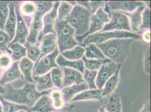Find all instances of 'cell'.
<instances>
[{
	"instance_id": "obj_1",
	"label": "cell",
	"mask_w": 151,
	"mask_h": 112,
	"mask_svg": "<svg viewBox=\"0 0 151 112\" xmlns=\"http://www.w3.org/2000/svg\"><path fill=\"white\" fill-rule=\"evenodd\" d=\"M4 88V93L1 94L6 100L15 104L26 106L30 108L35 105L38 99L44 95L50 94L52 90L38 92L36 85L33 83H25L22 88H14L10 85H7Z\"/></svg>"
},
{
	"instance_id": "obj_2",
	"label": "cell",
	"mask_w": 151,
	"mask_h": 112,
	"mask_svg": "<svg viewBox=\"0 0 151 112\" xmlns=\"http://www.w3.org/2000/svg\"><path fill=\"white\" fill-rule=\"evenodd\" d=\"M134 39L131 38L113 39L96 44L103 55L111 61L122 65L130 54V48Z\"/></svg>"
},
{
	"instance_id": "obj_3",
	"label": "cell",
	"mask_w": 151,
	"mask_h": 112,
	"mask_svg": "<svg viewBox=\"0 0 151 112\" xmlns=\"http://www.w3.org/2000/svg\"><path fill=\"white\" fill-rule=\"evenodd\" d=\"M91 15L85 8L78 5L73 6L65 20L75 30V37L83 36L88 31Z\"/></svg>"
},
{
	"instance_id": "obj_4",
	"label": "cell",
	"mask_w": 151,
	"mask_h": 112,
	"mask_svg": "<svg viewBox=\"0 0 151 112\" xmlns=\"http://www.w3.org/2000/svg\"><path fill=\"white\" fill-rule=\"evenodd\" d=\"M131 38L137 40H142L141 35L137 33L127 31H110L97 32L89 35L85 38L80 44L83 47H85L89 44L101 43L113 39Z\"/></svg>"
},
{
	"instance_id": "obj_5",
	"label": "cell",
	"mask_w": 151,
	"mask_h": 112,
	"mask_svg": "<svg viewBox=\"0 0 151 112\" xmlns=\"http://www.w3.org/2000/svg\"><path fill=\"white\" fill-rule=\"evenodd\" d=\"M109 21L110 16L104 11L103 7L99 9L96 13L91 15L90 16L88 31L83 36L75 37L76 40L79 44H81L83 39L89 35L101 31L104 25L109 23Z\"/></svg>"
},
{
	"instance_id": "obj_6",
	"label": "cell",
	"mask_w": 151,
	"mask_h": 112,
	"mask_svg": "<svg viewBox=\"0 0 151 112\" xmlns=\"http://www.w3.org/2000/svg\"><path fill=\"white\" fill-rule=\"evenodd\" d=\"M127 31L132 32L128 18L120 11H111L110 21L99 32Z\"/></svg>"
},
{
	"instance_id": "obj_7",
	"label": "cell",
	"mask_w": 151,
	"mask_h": 112,
	"mask_svg": "<svg viewBox=\"0 0 151 112\" xmlns=\"http://www.w3.org/2000/svg\"><path fill=\"white\" fill-rule=\"evenodd\" d=\"M59 55V51L57 47L51 53L41 58L34 66L32 72L33 77L45 75L49 72L52 69L58 67L56 59Z\"/></svg>"
},
{
	"instance_id": "obj_8",
	"label": "cell",
	"mask_w": 151,
	"mask_h": 112,
	"mask_svg": "<svg viewBox=\"0 0 151 112\" xmlns=\"http://www.w3.org/2000/svg\"><path fill=\"white\" fill-rule=\"evenodd\" d=\"M59 1H54L52 9L43 16V28L38 36L37 44H40L42 38L45 35L50 33L55 34L54 30V25L58 17V9L59 6Z\"/></svg>"
},
{
	"instance_id": "obj_9",
	"label": "cell",
	"mask_w": 151,
	"mask_h": 112,
	"mask_svg": "<svg viewBox=\"0 0 151 112\" xmlns=\"http://www.w3.org/2000/svg\"><path fill=\"white\" fill-rule=\"evenodd\" d=\"M119 65L111 61L104 63L98 69L95 80L97 89H101L107 80L117 71Z\"/></svg>"
},
{
	"instance_id": "obj_10",
	"label": "cell",
	"mask_w": 151,
	"mask_h": 112,
	"mask_svg": "<svg viewBox=\"0 0 151 112\" xmlns=\"http://www.w3.org/2000/svg\"><path fill=\"white\" fill-rule=\"evenodd\" d=\"M14 5L15 11L17 16V26L15 37L13 40L9 44L18 43L22 45H24L26 42L27 38L29 34L28 28L19 13V4L15 3Z\"/></svg>"
},
{
	"instance_id": "obj_11",
	"label": "cell",
	"mask_w": 151,
	"mask_h": 112,
	"mask_svg": "<svg viewBox=\"0 0 151 112\" xmlns=\"http://www.w3.org/2000/svg\"><path fill=\"white\" fill-rule=\"evenodd\" d=\"M107 4L111 11L122 13H132L139 6L145 5L143 2L137 1H107Z\"/></svg>"
},
{
	"instance_id": "obj_12",
	"label": "cell",
	"mask_w": 151,
	"mask_h": 112,
	"mask_svg": "<svg viewBox=\"0 0 151 112\" xmlns=\"http://www.w3.org/2000/svg\"><path fill=\"white\" fill-rule=\"evenodd\" d=\"M44 15L41 13L36 11L32 21L31 24L29 27V32L27 38L26 42L32 44H37L38 36L43 28L42 18Z\"/></svg>"
},
{
	"instance_id": "obj_13",
	"label": "cell",
	"mask_w": 151,
	"mask_h": 112,
	"mask_svg": "<svg viewBox=\"0 0 151 112\" xmlns=\"http://www.w3.org/2000/svg\"><path fill=\"white\" fill-rule=\"evenodd\" d=\"M41 55L39 60L45 56L51 53L57 47V38L56 34L50 33L45 35L40 43ZM38 60V61H39Z\"/></svg>"
},
{
	"instance_id": "obj_14",
	"label": "cell",
	"mask_w": 151,
	"mask_h": 112,
	"mask_svg": "<svg viewBox=\"0 0 151 112\" xmlns=\"http://www.w3.org/2000/svg\"><path fill=\"white\" fill-rule=\"evenodd\" d=\"M62 70L63 88L85 82L83 79L82 74L78 71L68 67L62 68Z\"/></svg>"
},
{
	"instance_id": "obj_15",
	"label": "cell",
	"mask_w": 151,
	"mask_h": 112,
	"mask_svg": "<svg viewBox=\"0 0 151 112\" xmlns=\"http://www.w3.org/2000/svg\"><path fill=\"white\" fill-rule=\"evenodd\" d=\"M19 13L27 27H29L33 18L36 13V6L34 2L24 1L19 5Z\"/></svg>"
},
{
	"instance_id": "obj_16",
	"label": "cell",
	"mask_w": 151,
	"mask_h": 112,
	"mask_svg": "<svg viewBox=\"0 0 151 112\" xmlns=\"http://www.w3.org/2000/svg\"><path fill=\"white\" fill-rule=\"evenodd\" d=\"M49 95H44L40 97L35 105L29 109L35 112H60L54 107Z\"/></svg>"
},
{
	"instance_id": "obj_17",
	"label": "cell",
	"mask_w": 151,
	"mask_h": 112,
	"mask_svg": "<svg viewBox=\"0 0 151 112\" xmlns=\"http://www.w3.org/2000/svg\"><path fill=\"white\" fill-rule=\"evenodd\" d=\"M22 75L19 69V62H14L0 77V86H4L22 77Z\"/></svg>"
},
{
	"instance_id": "obj_18",
	"label": "cell",
	"mask_w": 151,
	"mask_h": 112,
	"mask_svg": "<svg viewBox=\"0 0 151 112\" xmlns=\"http://www.w3.org/2000/svg\"><path fill=\"white\" fill-rule=\"evenodd\" d=\"M9 15L4 27V31L8 34L12 41L15 37L17 26V16L15 11L14 3L13 2L9 4Z\"/></svg>"
},
{
	"instance_id": "obj_19",
	"label": "cell",
	"mask_w": 151,
	"mask_h": 112,
	"mask_svg": "<svg viewBox=\"0 0 151 112\" xmlns=\"http://www.w3.org/2000/svg\"><path fill=\"white\" fill-rule=\"evenodd\" d=\"M54 30L57 39L75 37V30L69 25L65 20H56Z\"/></svg>"
},
{
	"instance_id": "obj_20",
	"label": "cell",
	"mask_w": 151,
	"mask_h": 112,
	"mask_svg": "<svg viewBox=\"0 0 151 112\" xmlns=\"http://www.w3.org/2000/svg\"><path fill=\"white\" fill-rule=\"evenodd\" d=\"M87 90H88V86L83 82L79 84H74L68 87H63L62 89L61 92L63 95L64 101L66 103L70 101L77 94Z\"/></svg>"
},
{
	"instance_id": "obj_21",
	"label": "cell",
	"mask_w": 151,
	"mask_h": 112,
	"mask_svg": "<svg viewBox=\"0 0 151 112\" xmlns=\"http://www.w3.org/2000/svg\"><path fill=\"white\" fill-rule=\"evenodd\" d=\"M145 8V5H143L139 6L132 13H122L128 18L130 28L133 33L138 32L139 30V28L142 24V13Z\"/></svg>"
},
{
	"instance_id": "obj_22",
	"label": "cell",
	"mask_w": 151,
	"mask_h": 112,
	"mask_svg": "<svg viewBox=\"0 0 151 112\" xmlns=\"http://www.w3.org/2000/svg\"><path fill=\"white\" fill-rule=\"evenodd\" d=\"M33 79L38 92L52 90L55 87L51 80L50 72L44 75L33 77Z\"/></svg>"
},
{
	"instance_id": "obj_23",
	"label": "cell",
	"mask_w": 151,
	"mask_h": 112,
	"mask_svg": "<svg viewBox=\"0 0 151 112\" xmlns=\"http://www.w3.org/2000/svg\"><path fill=\"white\" fill-rule=\"evenodd\" d=\"M121 67L122 65L119 64L116 72L107 80L101 89L103 98L111 95L117 86L120 81V72Z\"/></svg>"
},
{
	"instance_id": "obj_24",
	"label": "cell",
	"mask_w": 151,
	"mask_h": 112,
	"mask_svg": "<svg viewBox=\"0 0 151 112\" xmlns=\"http://www.w3.org/2000/svg\"><path fill=\"white\" fill-rule=\"evenodd\" d=\"M103 97L101 89L87 90L77 94L70 100L71 102L84 100H98L103 103Z\"/></svg>"
},
{
	"instance_id": "obj_25",
	"label": "cell",
	"mask_w": 151,
	"mask_h": 112,
	"mask_svg": "<svg viewBox=\"0 0 151 112\" xmlns=\"http://www.w3.org/2000/svg\"><path fill=\"white\" fill-rule=\"evenodd\" d=\"M34 63L27 57L23 58L19 61V68L25 81L28 83H33L32 72L34 68Z\"/></svg>"
},
{
	"instance_id": "obj_26",
	"label": "cell",
	"mask_w": 151,
	"mask_h": 112,
	"mask_svg": "<svg viewBox=\"0 0 151 112\" xmlns=\"http://www.w3.org/2000/svg\"><path fill=\"white\" fill-rule=\"evenodd\" d=\"M56 63L60 68L68 67L78 71L82 74L85 71V67L82 60L78 61H69L64 58L62 55H59L56 59Z\"/></svg>"
},
{
	"instance_id": "obj_27",
	"label": "cell",
	"mask_w": 151,
	"mask_h": 112,
	"mask_svg": "<svg viewBox=\"0 0 151 112\" xmlns=\"http://www.w3.org/2000/svg\"><path fill=\"white\" fill-rule=\"evenodd\" d=\"M50 98L53 102L54 107L60 112H65V111H71L74 107L73 105L67 106L64 108L65 102L63 99V95L60 90H52L50 94Z\"/></svg>"
},
{
	"instance_id": "obj_28",
	"label": "cell",
	"mask_w": 151,
	"mask_h": 112,
	"mask_svg": "<svg viewBox=\"0 0 151 112\" xmlns=\"http://www.w3.org/2000/svg\"><path fill=\"white\" fill-rule=\"evenodd\" d=\"M104 106L107 112H124L121 96L119 94L110 95Z\"/></svg>"
},
{
	"instance_id": "obj_29",
	"label": "cell",
	"mask_w": 151,
	"mask_h": 112,
	"mask_svg": "<svg viewBox=\"0 0 151 112\" xmlns=\"http://www.w3.org/2000/svg\"><path fill=\"white\" fill-rule=\"evenodd\" d=\"M11 52V57L15 62H19L23 58L27 56V50L23 45L20 44H9L7 46Z\"/></svg>"
},
{
	"instance_id": "obj_30",
	"label": "cell",
	"mask_w": 151,
	"mask_h": 112,
	"mask_svg": "<svg viewBox=\"0 0 151 112\" xmlns=\"http://www.w3.org/2000/svg\"><path fill=\"white\" fill-rule=\"evenodd\" d=\"M85 49L80 45H78L71 50L63 52L62 56L69 61H78L82 60L84 56Z\"/></svg>"
},
{
	"instance_id": "obj_31",
	"label": "cell",
	"mask_w": 151,
	"mask_h": 112,
	"mask_svg": "<svg viewBox=\"0 0 151 112\" xmlns=\"http://www.w3.org/2000/svg\"><path fill=\"white\" fill-rule=\"evenodd\" d=\"M85 49L84 56L88 59L103 60L107 58L95 44H89L85 47Z\"/></svg>"
},
{
	"instance_id": "obj_32",
	"label": "cell",
	"mask_w": 151,
	"mask_h": 112,
	"mask_svg": "<svg viewBox=\"0 0 151 112\" xmlns=\"http://www.w3.org/2000/svg\"><path fill=\"white\" fill-rule=\"evenodd\" d=\"M24 46L27 50V58L32 62H37L41 55V50L38 44H32L25 42Z\"/></svg>"
},
{
	"instance_id": "obj_33",
	"label": "cell",
	"mask_w": 151,
	"mask_h": 112,
	"mask_svg": "<svg viewBox=\"0 0 151 112\" xmlns=\"http://www.w3.org/2000/svg\"><path fill=\"white\" fill-rule=\"evenodd\" d=\"M0 101L2 106L3 112H18L20 110L27 111L29 108L26 106L17 104L5 99L1 94H0Z\"/></svg>"
},
{
	"instance_id": "obj_34",
	"label": "cell",
	"mask_w": 151,
	"mask_h": 112,
	"mask_svg": "<svg viewBox=\"0 0 151 112\" xmlns=\"http://www.w3.org/2000/svg\"><path fill=\"white\" fill-rule=\"evenodd\" d=\"M82 60L85 69L90 71H98V69H100L101 66L104 63L107 62L108 61H110L108 58L103 60L88 59L85 56L82 57Z\"/></svg>"
},
{
	"instance_id": "obj_35",
	"label": "cell",
	"mask_w": 151,
	"mask_h": 112,
	"mask_svg": "<svg viewBox=\"0 0 151 112\" xmlns=\"http://www.w3.org/2000/svg\"><path fill=\"white\" fill-rule=\"evenodd\" d=\"M98 71H90L85 69L83 74V79L87 84L88 90L97 89L95 85V80L97 75Z\"/></svg>"
},
{
	"instance_id": "obj_36",
	"label": "cell",
	"mask_w": 151,
	"mask_h": 112,
	"mask_svg": "<svg viewBox=\"0 0 151 112\" xmlns=\"http://www.w3.org/2000/svg\"><path fill=\"white\" fill-rule=\"evenodd\" d=\"M51 78L55 87L58 89L63 88V70L58 67L52 69L50 71Z\"/></svg>"
},
{
	"instance_id": "obj_37",
	"label": "cell",
	"mask_w": 151,
	"mask_h": 112,
	"mask_svg": "<svg viewBox=\"0 0 151 112\" xmlns=\"http://www.w3.org/2000/svg\"><path fill=\"white\" fill-rule=\"evenodd\" d=\"M73 6L69 4L68 1H60L58 9L57 20H65L71 13Z\"/></svg>"
},
{
	"instance_id": "obj_38",
	"label": "cell",
	"mask_w": 151,
	"mask_h": 112,
	"mask_svg": "<svg viewBox=\"0 0 151 112\" xmlns=\"http://www.w3.org/2000/svg\"><path fill=\"white\" fill-rule=\"evenodd\" d=\"M9 4L6 1H0V29L4 30V27L9 15Z\"/></svg>"
},
{
	"instance_id": "obj_39",
	"label": "cell",
	"mask_w": 151,
	"mask_h": 112,
	"mask_svg": "<svg viewBox=\"0 0 151 112\" xmlns=\"http://www.w3.org/2000/svg\"><path fill=\"white\" fill-rule=\"evenodd\" d=\"M151 29V8L146 7L142 13V24L139 30H150Z\"/></svg>"
},
{
	"instance_id": "obj_40",
	"label": "cell",
	"mask_w": 151,
	"mask_h": 112,
	"mask_svg": "<svg viewBox=\"0 0 151 112\" xmlns=\"http://www.w3.org/2000/svg\"><path fill=\"white\" fill-rule=\"evenodd\" d=\"M36 11L44 15L49 13L52 9L54 1H35Z\"/></svg>"
},
{
	"instance_id": "obj_41",
	"label": "cell",
	"mask_w": 151,
	"mask_h": 112,
	"mask_svg": "<svg viewBox=\"0 0 151 112\" xmlns=\"http://www.w3.org/2000/svg\"><path fill=\"white\" fill-rule=\"evenodd\" d=\"M13 64V60L9 52L1 53L0 54V68L1 69H7Z\"/></svg>"
},
{
	"instance_id": "obj_42",
	"label": "cell",
	"mask_w": 151,
	"mask_h": 112,
	"mask_svg": "<svg viewBox=\"0 0 151 112\" xmlns=\"http://www.w3.org/2000/svg\"><path fill=\"white\" fill-rule=\"evenodd\" d=\"M11 42L12 40L6 33L4 30L0 29V52L1 51L6 50L11 55L10 50L7 48L8 45Z\"/></svg>"
},
{
	"instance_id": "obj_43",
	"label": "cell",
	"mask_w": 151,
	"mask_h": 112,
	"mask_svg": "<svg viewBox=\"0 0 151 112\" xmlns=\"http://www.w3.org/2000/svg\"><path fill=\"white\" fill-rule=\"evenodd\" d=\"M143 67L146 74L150 75L151 67H150V47L149 46L145 50L144 57H143Z\"/></svg>"
},
{
	"instance_id": "obj_44",
	"label": "cell",
	"mask_w": 151,
	"mask_h": 112,
	"mask_svg": "<svg viewBox=\"0 0 151 112\" xmlns=\"http://www.w3.org/2000/svg\"><path fill=\"white\" fill-rule=\"evenodd\" d=\"M90 6V13L93 15L101 7H103L105 5L106 1H89Z\"/></svg>"
},
{
	"instance_id": "obj_45",
	"label": "cell",
	"mask_w": 151,
	"mask_h": 112,
	"mask_svg": "<svg viewBox=\"0 0 151 112\" xmlns=\"http://www.w3.org/2000/svg\"><path fill=\"white\" fill-rule=\"evenodd\" d=\"M142 40L147 43L150 44L151 42V30H146L141 35Z\"/></svg>"
},
{
	"instance_id": "obj_46",
	"label": "cell",
	"mask_w": 151,
	"mask_h": 112,
	"mask_svg": "<svg viewBox=\"0 0 151 112\" xmlns=\"http://www.w3.org/2000/svg\"><path fill=\"white\" fill-rule=\"evenodd\" d=\"M75 3L76 5H78L83 7L90 11V2L88 1H75Z\"/></svg>"
},
{
	"instance_id": "obj_47",
	"label": "cell",
	"mask_w": 151,
	"mask_h": 112,
	"mask_svg": "<svg viewBox=\"0 0 151 112\" xmlns=\"http://www.w3.org/2000/svg\"><path fill=\"white\" fill-rule=\"evenodd\" d=\"M139 112H151V103L150 100L145 102L142 109Z\"/></svg>"
},
{
	"instance_id": "obj_48",
	"label": "cell",
	"mask_w": 151,
	"mask_h": 112,
	"mask_svg": "<svg viewBox=\"0 0 151 112\" xmlns=\"http://www.w3.org/2000/svg\"><path fill=\"white\" fill-rule=\"evenodd\" d=\"M98 112H107L106 111V109H105V108H104V106H101V107L99 109V111H98Z\"/></svg>"
},
{
	"instance_id": "obj_49",
	"label": "cell",
	"mask_w": 151,
	"mask_h": 112,
	"mask_svg": "<svg viewBox=\"0 0 151 112\" xmlns=\"http://www.w3.org/2000/svg\"><path fill=\"white\" fill-rule=\"evenodd\" d=\"M4 93V88L2 86H0V94H3Z\"/></svg>"
},
{
	"instance_id": "obj_50",
	"label": "cell",
	"mask_w": 151,
	"mask_h": 112,
	"mask_svg": "<svg viewBox=\"0 0 151 112\" xmlns=\"http://www.w3.org/2000/svg\"><path fill=\"white\" fill-rule=\"evenodd\" d=\"M0 112H3V109H2V106L1 104V102L0 101Z\"/></svg>"
},
{
	"instance_id": "obj_51",
	"label": "cell",
	"mask_w": 151,
	"mask_h": 112,
	"mask_svg": "<svg viewBox=\"0 0 151 112\" xmlns=\"http://www.w3.org/2000/svg\"><path fill=\"white\" fill-rule=\"evenodd\" d=\"M18 112H28L27 111H25V110H20V111H19Z\"/></svg>"
},
{
	"instance_id": "obj_52",
	"label": "cell",
	"mask_w": 151,
	"mask_h": 112,
	"mask_svg": "<svg viewBox=\"0 0 151 112\" xmlns=\"http://www.w3.org/2000/svg\"><path fill=\"white\" fill-rule=\"evenodd\" d=\"M27 112H33V111H30L29 109V108H28V111H27Z\"/></svg>"
},
{
	"instance_id": "obj_53",
	"label": "cell",
	"mask_w": 151,
	"mask_h": 112,
	"mask_svg": "<svg viewBox=\"0 0 151 112\" xmlns=\"http://www.w3.org/2000/svg\"><path fill=\"white\" fill-rule=\"evenodd\" d=\"M1 72H2V69L0 68V75L1 74Z\"/></svg>"
}]
</instances>
